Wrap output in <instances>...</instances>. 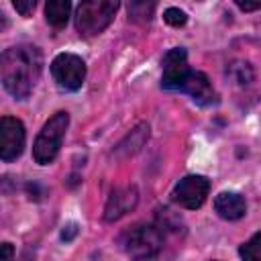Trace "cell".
<instances>
[{
  "label": "cell",
  "instance_id": "6da1fadb",
  "mask_svg": "<svg viewBox=\"0 0 261 261\" xmlns=\"http://www.w3.org/2000/svg\"><path fill=\"white\" fill-rule=\"evenodd\" d=\"M43 69V55L35 45L10 47L0 57V77L8 94L16 100L29 98Z\"/></svg>",
  "mask_w": 261,
  "mask_h": 261
},
{
  "label": "cell",
  "instance_id": "7a4b0ae2",
  "mask_svg": "<svg viewBox=\"0 0 261 261\" xmlns=\"http://www.w3.org/2000/svg\"><path fill=\"white\" fill-rule=\"evenodd\" d=\"M122 249L135 261H151L163 249V232L153 224H135L122 234Z\"/></svg>",
  "mask_w": 261,
  "mask_h": 261
},
{
  "label": "cell",
  "instance_id": "3957f363",
  "mask_svg": "<svg viewBox=\"0 0 261 261\" xmlns=\"http://www.w3.org/2000/svg\"><path fill=\"white\" fill-rule=\"evenodd\" d=\"M67 124H69V114L63 112V110L55 112L45 122V126L41 128V133L37 135L35 145H33V157H35L37 163L49 165L57 157L61 141H63L65 130H67Z\"/></svg>",
  "mask_w": 261,
  "mask_h": 261
},
{
  "label": "cell",
  "instance_id": "277c9868",
  "mask_svg": "<svg viewBox=\"0 0 261 261\" xmlns=\"http://www.w3.org/2000/svg\"><path fill=\"white\" fill-rule=\"evenodd\" d=\"M116 10H118V2L112 0L82 2L75 10V29L84 37H96L110 24Z\"/></svg>",
  "mask_w": 261,
  "mask_h": 261
},
{
  "label": "cell",
  "instance_id": "5b68a950",
  "mask_svg": "<svg viewBox=\"0 0 261 261\" xmlns=\"http://www.w3.org/2000/svg\"><path fill=\"white\" fill-rule=\"evenodd\" d=\"M51 73L59 88L75 92L82 88L86 80V63L82 57L73 53H59L51 61Z\"/></svg>",
  "mask_w": 261,
  "mask_h": 261
},
{
  "label": "cell",
  "instance_id": "8992f818",
  "mask_svg": "<svg viewBox=\"0 0 261 261\" xmlns=\"http://www.w3.org/2000/svg\"><path fill=\"white\" fill-rule=\"evenodd\" d=\"M208 192H210V181L204 175H186L184 179L177 181L171 196L179 206L188 210H196L204 204Z\"/></svg>",
  "mask_w": 261,
  "mask_h": 261
},
{
  "label": "cell",
  "instance_id": "52a82bcc",
  "mask_svg": "<svg viewBox=\"0 0 261 261\" xmlns=\"http://www.w3.org/2000/svg\"><path fill=\"white\" fill-rule=\"evenodd\" d=\"M163 75H161V86L165 90H179L184 80L188 77V73L192 71L188 65V53L181 47L169 49L163 55Z\"/></svg>",
  "mask_w": 261,
  "mask_h": 261
},
{
  "label": "cell",
  "instance_id": "ba28073f",
  "mask_svg": "<svg viewBox=\"0 0 261 261\" xmlns=\"http://www.w3.org/2000/svg\"><path fill=\"white\" fill-rule=\"evenodd\" d=\"M24 147V126L14 116H2L0 120V157L2 161H12L22 153Z\"/></svg>",
  "mask_w": 261,
  "mask_h": 261
},
{
  "label": "cell",
  "instance_id": "9c48e42d",
  "mask_svg": "<svg viewBox=\"0 0 261 261\" xmlns=\"http://www.w3.org/2000/svg\"><path fill=\"white\" fill-rule=\"evenodd\" d=\"M137 202H139V192H137L135 186L116 188V190L110 194V198H108V202H106V206H104V220L112 222V220L122 218L126 212L135 210Z\"/></svg>",
  "mask_w": 261,
  "mask_h": 261
},
{
  "label": "cell",
  "instance_id": "30bf717a",
  "mask_svg": "<svg viewBox=\"0 0 261 261\" xmlns=\"http://www.w3.org/2000/svg\"><path fill=\"white\" fill-rule=\"evenodd\" d=\"M179 92H186L188 96H192V100L198 102L200 106H212L218 102L216 90L212 88L210 80L202 71H190L188 77L184 80Z\"/></svg>",
  "mask_w": 261,
  "mask_h": 261
},
{
  "label": "cell",
  "instance_id": "8fae6325",
  "mask_svg": "<svg viewBox=\"0 0 261 261\" xmlns=\"http://www.w3.org/2000/svg\"><path fill=\"white\" fill-rule=\"evenodd\" d=\"M214 210L218 212V216H222L226 220H239V218L245 216L247 204H245V198L241 194H237V192H222L214 200Z\"/></svg>",
  "mask_w": 261,
  "mask_h": 261
},
{
  "label": "cell",
  "instance_id": "7c38bea8",
  "mask_svg": "<svg viewBox=\"0 0 261 261\" xmlns=\"http://www.w3.org/2000/svg\"><path fill=\"white\" fill-rule=\"evenodd\" d=\"M147 139H149V124L141 122L114 147V155L116 157H130V155H135L137 151L143 149Z\"/></svg>",
  "mask_w": 261,
  "mask_h": 261
},
{
  "label": "cell",
  "instance_id": "4fadbf2b",
  "mask_svg": "<svg viewBox=\"0 0 261 261\" xmlns=\"http://www.w3.org/2000/svg\"><path fill=\"white\" fill-rule=\"evenodd\" d=\"M69 12H71V4L67 0H51L45 4V18L55 29H63L67 24Z\"/></svg>",
  "mask_w": 261,
  "mask_h": 261
},
{
  "label": "cell",
  "instance_id": "5bb4252c",
  "mask_svg": "<svg viewBox=\"0 0 261 261\" xmlns=\"http://www.w3.org/2000/svg\"><path fill=\"white\" fill-rule=\"evenodd\" d=\"M226 77L234 84V86H249L255 77V69L249 61H243V59H234L226 65Z\"/></svg>",
  "mask_w": 261,
  "mask_h": 261
},
{
  "label": "cell",
  "instance_id": "9a60e30c",
  "mask_svg": "<svg viewBox=\"0 0 261 261\" xmlns=\"http://www.w3.org/2000/svg\"><path fill=\"white\" fill-rule=\"evenodd\" d=\"M157 220H159L157 226L161 228V232H179L184 228L181 218L173 210H169V208H161L157 212Z\"/></svg>",
  "mask_w": 261,
  "mask_h": 261
},
{
  "label": "cell",
  "instance_id": "2e32d148",
  "mask_svg": "<svg viewBox=\"0 0 261 261\" xmlns=\"http://www.w3.org/2000/svg\"><path fill=\"white\" fill-rule=\"evenodd\" d=\"M153 10H155L153 2H130L128 4V18L135 22H147V20H151Z\"/></svg>",
  "mask_w": 261,
  "mask_h": 261
},
{
  "label": "cell",
  "instance_id": "e0dca14e",
  "mask_svg": "<svg viewBox=\"0 0 261 261\" xmlns=\"http://www.w3.org/2000/svg\"><path fill=\"white\" fill-rule=\"evenodd\" d=\"M243 261H261V232L253 234L243 247H241Z\"/></svg>",
  "mask_w": 261,
  "mask_h": 261
},
{
  "label": "cell",
  "instance_id": "ac0fdd59",
  "mask_svg": "<svg viewBox=\"0 0 261 261\" xmlns=\"http://www.w3.org/2000/svg\"><path fill=\"white\" fill-rule=\"evenodd\" d=\"M163 18H165V22L171 24V27H184L186 20H188L186 12L179 10V8H167V10L163 12Z\"/></svg>",
  "mask_w": 261,
  "mask_h": 261
},
{
  "label": "cell",
  "instance_id": "d6986e66",
  "mask_svg": "<svg viewBox=\"0 0 261 261\" xmlns=\"http://www.w3.org/2000/svg\"><path fill=\"white\" fill-rule=\"evenodd\" d=\"M14 8L22 16H29L35 10V0H14Z\"/></svg>",
  "mask_w": 261,
  "mask_h": 261
},
{
  "label": "cell",
  "instance_id": "ffe728a7",
  "mask_svg": "<svg viewBox=\"0 0 261 261\" xmlns=\"http://www.w3.org/2000/svg\"><path fill=\"white\" fill-rule=\"evenodd\" d=\"M75 234H77V226H75V222L65 224L63 230H61V239H63V241H71Z\"/></svg>",
  "mask_w": 261,
  "mask_h": 261
},
{
  "label": "cell",
  "instance_id": "44dd1931",
  "mask_svg": "<svg viewBox=\"0 0 261 261\" xmlns=\"http://www.w3.org/2000/svg\"><path fill=\"white\" fill-rule=\"evenodd\" d=\"M14 257V249L10 243H2V261H12Z\"/></svg>",
  "mask_w": 261,
  "mask_h": 261
},
{
  "label": "cell",
  "instance_id": "7402d4cb",
  "mask_svg": "<svg viewBox=\"0 0 261 261\" xmlns=\"http://www.w3.org/2000/svg\"><path fill=\"white\" fill-rule=\"evenodd\" d=\"M237 6H239L241 10H245V12H249V10L261 8V2H241V0H237Z\"/></svg>",
  "mask_w": 261,
  "mask_h": 261
},
{
  "label": "cell",
  "instance_id": "603a6c76",
  "mask_svg": "<svg viewBox=\"0 0 261 261\" xmlns=\"http://www.w3.org/2000/svg\"><path fill=\"white\" fill-rule=\"evenodd\" d=\"M18 261H33V253L27 249V251H22L20 253V257H18Z\"/></svg>",
  "mask_w": 261,
  "mask_h": 261
}]
</instances>
